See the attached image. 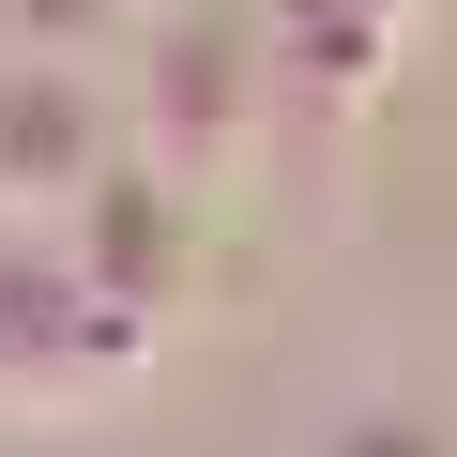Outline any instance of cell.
Wrapping results in <instances>:
<instances>
[{"instance_id":"obj_4","label":"cell","mask_w":457,"mask_h":457,"mask_svg":"<svg viewBox=\"0 0 457 457\" xmlns=\"http://www.w3.org/2000/svg\"><path fill=\"white\" fill-rule=\"evenodd\" d=\"M137 46V0H0V62H122Z\"/></svg>"},{"instance_id":"obj_6","label":"cell","mask_w":457,"mask_h":457,"mask_svg":"<svg viewBox=\"0 0 457 457\" xmlns=\"http://www.w3.org/2000/svg\"><path fill=\"white\" fill-rule=\"evenodd\" d=\"M137 16H168V0H137Z\"/></svg>"},{"instance_id":"obj_1","label":"cell","mask_w":457,"mask_h":457,"mask_svg":"<svg viewBox=\"0 0 457 457\" xmlns=\"http://www.w3.org/2000/svg\"><path fill=\"white\" fill-rule=\"evenodd\" d=\"M107 92H122V153H153L198 198H228V183L275 153V31H245L228 0L137 16V46L107 62Z\"/></svg>"},{"instance_id":"obj_5","label":"cell","mask_w":457,"mask_h":457,"mask_svg":"<svg viewBox=\"0 0 457 457\" xmlns=\"http://www.w3.org/2000/svg\"><path fill=\"white\" fill-rule=\"evenodd\" d=\"M320 457H457V427H442V411H396V396H381V411L320 427Z\"/></svg>"},{"instance_id":"obj_3","label":"cell","mask_w":457,"mask_h":457,"mask_svg":"<svg viewBox=\"0 0 457 457\" xmlns=\"http://www.w3.org/2000/svg\"><path fill=\"white\" fill-rule=\"evenodd\" d=\"M122 153V92L92 62H0V228H62Z\"/></svg>"},{"instance_id":"obj_2","label":"cell","mask_w":457,"mask_h":457,"mask_svg":"<svg viewBox=\"0 0 457 457\" xmlns=\"http://www.w3.org/2000/svg\"><path fill=\"white\" fill-rule=\"evenodd\" d=\"M62 260H77L137 336H168V320H183V290H198V183H168L153 153H107V168H92V198L62 213Z\"/></svg>"}]
</instances>
